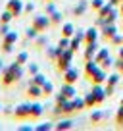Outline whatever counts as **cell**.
<instances>
[{
	"label": "cell",
	"mask_w": 123,
	"mask_h": 131,
	"mask_svg": "<svg viewBox=\"0 0 123 131\" xmlns=\"http://www.w3.org/2000/svg\"><path fill=\"white\" fill-rule=\"evenodd\" d=\"M73 50L71 48H64L60 54V58L56 60V70L60 71V73H64L66 70H69L71 68V62H73Z\"/></svg>",
	"instance_id": "1"
},
{
	"label": "cell",
	"mask_w": 123,
	"mask_h": 131,
	"mask_svg": "<svg viewBox=\"0 0 123 131\" xmlns=\"http://www.w3.org/2000/svg\"><path fill=\"white\" fill-rule=\"evenodd\" d=\"M0 79H2V85H4L6 89H8V87H14L16 83H19L12 66H4V68L0 70Z\"/></svg>",
	"instance_id": "2"
},
{
	"label": "cell",
	"mask_w": 123,
	"mask_h": 131,
	"mask_svg": "<svg viewBox=\"0 0 123 131\" xmlns=\"http://www.w3.org/2000/svg\"><path fill=\"white\" fill-rule=\"evenodd\" d=\"M17 42V33L16 31H8L4 35V37H2V46H0V48H2V52L4 54H10L14 50V45H16Z\"/></svg>",
	"instance_id": "3"
},
{
	"label": "cell",
	"mask_w": 123,
	"mask_h": 131,
	"mask_svg": "<svg viewBox=\"0 0 123 131\" xmlns=\"http://www.w3.org/2000/svg\"><path fill=\"white\" fill-rule=\"evenodd\" d=\"M14 118H16L17 122L31 119V104L23 102V104H19V106H16V108H14Z\"/></svg>",
	"instance_id": "4"
},
{
	"label": "cell",
	"mask_w": 123,
	"mask_h": 131,
	"mask_svg": "<svg viewBox=\"0 0 123 131\" xmlns=\"http://www.w3.org/2000/svg\"><path fill=\"white\" fill-rule=\"evenodd\" d=\"M31 27H33L35 31H39V33H46L48 27H50V17L48 16H35Z\"/></svg>",
	"instance_id": "5"
},
{
	"label": "cell",
	"mask_w": 123,
	"mask_h": 131,
	"mask_svg": "<svg viewBox=\"0 0 123 131\" xmlns=\"http://www.w3.org/2000/svg\"><path fill=\"white\" fill-rule=\"evenodd\" d=\"M4 10H8L14 17H19L23 14V0H8Z\"/></svg>",
	"instance_id": "6"
},
{
	"label": "cell",
	"mask_w": 123,
	"mask_h": 131,
	"mask_svg": "<svg viewBox=\"0 0 123 131\" xmlns=\"http://www.w3.org/2000/svg\"><path fill=\"white\" fill-rule=\"evenodd\" d=\"M115 33H117V25L115 23H106L104 27H100V37H102V41L110 42V39L114 37Z\"/></svg>",
	"instance_id": "7"
},
{
	"label": "cell",
	"mask_w": 123,
	"mask_h": 131,
	"mask_svg": "<svg viewBox=\"0 0 123 131\" xmlns=\"http://www.w3.org/2000/svg\"><path fill=\"white\" fill-rule=\"evenodd\" d=\"M92 94H94V98H96V108H100L104 104V100H106V91H104V85H92Z\"/></svg>",
	"instance_id": "8"
},
{
	"label": "cell",
	"mask_w": 123,
	"mask_h": 131,
	"mask_svg": "<svg viewBox=\"0 0 123 131\" xmlns=\"http://www.w3.org/2000/svg\"><path fill=\"white\" fill-rule=\"evenodd\" d=\"M98 42V27H89L85 31V39H83V45H94Z\"/></svg>",
	"instance_id": "9"
},
{
	"label": "cell",
	"mask_w": 123,
	"mask_h": 131,
	"mask_svg": "<svg viewBox=\"0 0 123 131\" xmlns=\"http://www.w3.org/2000/svg\"><path fill=\"white\" fill-rule=\"evenodd\" d=\"M61 75H64V83H71V85H75V83L79 81V71L75 70L73 66H71L69 70H66Z\"/></svg>",
	"instance_id": "10"
},
{
	"label": "cell",
	"mask_w": 123,
	"mask_h": 131,
	"mask_svg": "<svg viewBox=\"0 0 123 131\" xmlns=\"http://www.w3.org/2000/svg\"><path fill=\"white\" fill-rule=\"evenodd\" d=\"M106 79H108L106 70H104V68H98V70H96V73L92 75V79H90V83H92V85H104V83H106Z\"/></svg>",
	"instance_id": "11"
},
{
	"label": "cell",
	"mask_w": 123,
	"mask_h": 131,
	"mask_svg": "<svg viewBox=\"0 0 123 131\" xmlns=\"http://www.w3.org/2000/svg\"><path fill=\"white\" fill-rule=\"evenodd\" d=\"M100 66L96 64L94 60H90V62H85V79L87 81H90L92 79V75L96 73V70H98Z\"/></svg>",
	"instance_id": "12"
},
{
	"label": "cell",
	"mask_w": 123,
	"mask_h": 131,
	"mask_svg": "<svg viewBox=\"0 0 123 131\" xmlns=\"http://www.w3.org/2000/svg\"><path fill=\"white\" fill-rule=\"evenodd\" d=\"M27 96H29V98H33V100L41 98V96H42V87L33 85V83H29V87H27Z\"/></svg>",
	"instance_id": "13"
},
{
	"label": "cell",
	"mask_w": 123,
	"mask_h": 131,
	"mask_svg": "<svg viewBox=\"0 0 123 131\" xmlns=\"http://www.w3.org/2000/svg\"><path fill=\"white\" fill-rule=\"evenodd\" d=\"M98 42H94V45H85V62H90V60H94L96 56V50H98Z\"/></svg>",
	"instance_id": "14"
},
{
	"label": "cell",
	"mask_w": 123,
	"mask_h": 131,
	"mask_svg": "<svg viewBox=\"0 0 123 131\" xmlns=\"http://www.w3.org/2000/svg\"><path fill=\"white\" fill-rule=\"evenodd\" d=\"M54 129H56V131H69V129H73V122H71V118L67 116L66 119L54 123Z\"/></svg>",
	"instance_id": "15"
},
{
	"label": "cell",
	"mask_w": 123,
	"mask_h": 131,
	"mask_svg": "<svg viewBox=\"0 0 123 131\" xmlns=\"http://www.w3.org/2000/svg\"><path fill=\"white\" fill-rule=\"evenodd\" d=\"M60 93L64 94L66 98H73V96H77L75 85H71V83H64V85H61V89H60Z\"/></svg>",
	"instance_id": "16"
},
{
	"label": "cell",
	"mask_w": 123,
	"mask_h": 131,
	"mask_svg": "<svg viewBox=\"0 0 123 131\" xmlns=\"http://www.w3.org/2000/svg\"><path fill=\"white\" fill-rule=\"evenodd\" d=\"M75 114V104L73 98H66V102L61 106V116H73Z\"/></svg>",
	"instance_id": "17"
},
{
	"label": "cell",
	"mask_w": 123,
	"mask_h": 131,
	"mask_svg": "<svg viewBox=\"0 0 123 131\" xmlns=\"http://www.w3.org/2000/svg\"><path fill=\"white\" fill-rule=\"evenodd\" d=\"M44 108L46 106H42V104L33 102V104H31V119H33V122H35V119H39L42 116V112H44Z\"/></svg>",
	"instance_id": "18"
},
{
	"label": "cell",
	"mask_w": 123,
	"mask_h": 131,
	"mask_svg": "<svg viewBox=\"0 0 123 131\" xmlns=\"http://www.w3.org/2000/svg\"><path fill=\"white\" fill-rule=\"evenodd\" d=\"M61 50H64V48H60V46H48V48H46V54H48V58L56 64V60L60 58Z\"/></svg>",
	"instance_id": "19"
},
{
	"label": "cell",
	"mask_w": 123,
	"mask_h": 131,
	"mask_svg": "<svg viewBox=\"0 0 123 131\" xmlns=\"http://www.w3.org/2000/svg\"><path fill=\"white\" fill-rule=\"evenodd\" d=\"M35 46H37L39 50H44L46 46H48V39H46L44 33H39L37 39H35Z\"/></svg>",
	"instance_id": "20"
},
{
	"label": "cell",
	"mask_w": 123,
	"mask_h": 131,
	"mask_svg": "<svg viewBox=\"0 0 123 131\" xmlns=\"http://www.w3.org/2000/svg\"><path fill=\"white\" fill-rule=\"evenodd\" d=\"M73 35H75V27H73V23H61V37L71 39Z\"/></svg>",
	"instance_id": "21"
},
{
	"label": "cell",
	"mask_w": 123,
	"mask_h": 131,
	"mask_svg": "<svg viewBox=\"0 0 123 131\" xmlns=\"http://www.w3.org/2000/svg\"><path fill=\"white\" fill-rule=\"evenodd\" d=\"M48 17H50V25H52V27H60V25H61V17H64V16L56 10V12H52Z\"/></svg>",
	"instance_id": "22"
},
{
	"label": "cell",
	"mask_w": 123,
	"mask_h": 131,
	"mask_svg": "<svg viewBox=\"0 0 123 131\" xmlns=\"http://www.w3.org/2000/svg\"><path fill=\"white\" fill-rule=\"evenodd\" d=\"M110 56V52H108V48H98L96 50V56H94V62L100 66V62H104L106 58Z\"/></svg>",
	"instance_id": "23"
},
{
	"label": "cell",
	"mask_w": 123,
	"mask_h": 131,
	"mask_svg": "<svg viewBox=\"0 0 123 131\" xmlns=\"http://www.w3.org/2000/svg\"><path fill=\"white\" fill-rule=\"evenodd\" d=\"M85 106L87 108H96V98H94V94H92V91L85 93Z\"/></svg>",
	"instance_id": "24"
},
{
	"label": "cell",
	"mask_w": 123,
	"mask_h": 131,
	"mask_svg": "<svg viewBox=\"0 0 123 131\" xmlns=\"http://www.w3.org/2000/svg\"><path fill=\"white\" fill-rule=\"evenodd\" d=\"M102 119H104V112L102 110H94L90 114V123H92V125H98Z\"/></svg>",
	"instance_id": "25"
},
{
	"label": "cell",
	"mask_w": 123,
	"mask_h": 131,
	"mask_svg": "<svg viewBox=\"0 0 123 131\" xmlns=\"http://www.w3.org/2000/svg\"><path fill=\"white\" fill-rule=\"evenodd\" d=\"M29 83H33V85H39V87H42V85L46 83V77H44L42 73H35V75H31Z\"/></svg>",
	"instance_id": "26"
},
{
	"label": "cell",
	"mask_w": 123,
	"mask_h": 131,
	"mask_svg": "<svg viewBox=\"0 0 123 131\" xmlns=\"http://www.w3.org/2000/svg\"><path fill=\"white\" fill-rule=\"evenodd\" d=\"M114 8H115V6H112L110 2H106V4H104L102 8L98 10V12H96V17H106V16H108V14H110Z\"/></svg>",
	"instance_id": "27"
},
{
	"label": "cell",
	"mask_w": 123,
	"mask_h": 131,
	"mask_svg": "<svg viewBox=\"0 0 123 131\" xmlns=\"http://www.w3.org/2000/svg\"><path fill=\"white\" fill-rule=\"evenodd\" d=\"M85 12H87V2H85V0H81V2H79V4L75 6V8H73V16L81 17V16H83Z\"/></svg>",
	"instance_id": "28"
},
{
	"label": "cell",
	"mask_w": 123,
	"mask_h": 131,
	"mask_svg": "<svg viewBox=\"0 0 123 131\" xmlns=\"http://www.w3.org/2000/svg\"><path fill=\"white\" fill-rule=\"evenodd\" d=\"M73 104H75V114H79V112L85 110V98H79V96H73Z\"/></svg>",
	"instance_id": "29"
},
{
	"label": "cell",
	"mask_w": 123,
	"mask_h": 131,
	"mask_svg": "<svg viewBox=\"0 0 123 131\" xmlns=\"http://www.w3.org/2000/svg\"><path fill=\"white\" fill-rule=\"evenodd\" d=\"M117 16H121V14H119V8H114L104 19H106V23H115V21H117Z\"/></svg>",
	"instance_id": "30"
},
{
	"label": "cell",
	"mask_w": 123,
	"mask_h": 131,
	"mask_svg": "<svg viewBox=\"0 0 123 131\" xmlns=\"http://www.w3.org/2000/svg\"><path fill=\"white\" fill-rule=\"evenodd\" d=\"M81 45H83V41H81V39H77L75 35H73V37L69 39V48L73 50V52H77V50L81 48Z\"/></svg>",
	"instance_id": "31"
},
{
	"label": "cell",
	"mask_w": 123,
	"mask_h": 131,
	"mask_svg": "<svg viewBox=\"0 0 123 131\" xmlns=\"http://www.w3.org/2000/svg\"><path fill=\"white\" fill-rule=\"evenodd\" d=\"M52 94H54V85L50 81H46L42 85V96H52Z\"/></svg>",
	"instance_id": "32"
},
{
	"label": "cell",
	"mask_w": 123,
	"mask_h": 131,
	"mask_svg": "<svg viewBox=\"0 0 123 131\" xmlns=\"http://www.w3.org/2000/svg\"><path fill=\"white\" fill-rule=\"evenodd\" d=\"M115 125H117V127H123V104H119L117 112H115Z\"/></svg>",
	"instance_id": "33"
},
{
	"label": "cell",
	"mask_w": 123,
	"mask_h": 131,
	"mask_svg": "<svg viewBox=\"0 0 123 131\" xmlns=\"http://www.w3.org/2000/svg\"><path fill=\"white\" fill-rule=\"evenodd\" d=\"M110 42H112L114 46H121V45H123V33H119V31H117L114 37L110 39Z\"/></svg>",
	"instance_id": "34"
},
{
	"label": "cell",
	"mask_w": 123,
	"mask_h": 131,
	"mask_svg": "<svg viewBox=\"0 0 123 131\" xmlns=\"http://www.w3.org/2000/svg\"><path fill=\"white\" fill-rule=\"evenodd\" d=\"M27 60H29V54L25 52V50H23V52H19V54L16 56V62H17L19 66H25V64H27Z\"/></svg>",
	"instance_id": "35"
},
{
	"label": "cell",
	"mask_w": 123,
	"mask_h": 131,
	"mask_svg": "<svg viewBox=\"0 0 123 131\" xmlns=\"http://www.w3.org/2000/svg\"><path fill=\"white\" fill-rule=\"evenodd\" d=\"M100 68H104L106 71L110 70V68H114V58H112V56H108L104 62H100Z\"/></svg>",
	"instance_id": "36"
},
{
	"label": "cell",
	"mask_w": 123,
	"mask_h": 131,
	"mask_svg": "<svg viewBox=\"0 0 123 131\" xmlns=\"http://www.w3.org/2000/svg\"><path fill=\"white\" fill-rule=\"evenodd\" d=\"M12 19H14V16L8 12V10H4V12H2V16H0V23H10Z\"/></svg>",
	"instance_id": "37"
},
{
	"label": "cell",
	"mask_w": 123,
	"mask_h": 131,
	"mask_svg": "<svg viewBox=\"0 0 123 131\" xmlns=\"http://www.w3.org/2000/svg\"><path fill=\"white\" fill-rule=\"evenodd\" d=\"M106 83H110V85H117V83H119V71H115V73H112V75H108V79H106Z\"/></svg>",
	"instance_id": "38"
},
{
	"label": "cell",
	"mask_w": 123,
	"mask_h": 131,
	"mask_svg": "<svg viewBox=\"0 0 123 131\" xmlns=\"http://www.w3.org/2000/svg\"><path fill=\"white\" fill-rule=\"evenodd\" d=\"M37 35H39V31H35L33 27H29L27 31H25V37H27V41H35V39H37Z\"/></svg>",
	"instance_id": "39"
},
{
	"label": "cell",
	"mask_w": 123,
	"mask_h": 131,
	"mask_svg": "<svg viewBox=\"0 0 123 131\" xmlns=\"http://www.w3.org/2000/svg\"><path fill=\"white\" fill-rule=\"evenodd\" d=\"M104 4H106V0H92V2H90V8L94 10V12H98Z\"/></svg>",
	"instance_id": "40"
},
{
	"label": "cell",
	"mask_w": 123,
	"mask_h": 131,
	"mask_svg": "<svg viewBox=\"0 0 123 131\" xmlns=\"http://www.w3.org/2000/svg\"><path fill=\"white\" fill-rule=\"evenodd\" d=\"M104 91H106V96H114V94H115V85L104 83Z\"/></svg>",
	"instance_id": "41"
},
{
	"label": "cell",
	"mask_w": 123,
	"mask_h": 131,
	"mask_svg": "<svg viewBox=\"0 0 123 131\" xmlns=\"http://www.w3.org/2000/svg\"><path fill=\"white\" fill-rule=\"evenodd\" d=\"M50 129H54V123H41L35 127V131H50Z\"/></svg>",
	"instance_id": "42"
},
{
	"label": "cell",
	"mask_w": 123,
	"mask_h": 131,
	"mask_svg": "<svg viewBox=\"0 0 123 131\" xmlns=\"http://www.w3.org/2000/svg\"><path fill=\"white\" fill-rule=\"evenodd\" d=\"M58 46H60V48H69V39H67V37H61L60 41H58Z\"/></svg>",
	"instance_id": "43"
},
{
	"label": "cell",
	"mask_w": 123,
	"mask_h": 131,
	"mask_svg": "<svg viewBox=\"0 0 123 131\" xmlns=\"http://www.w3.org/2000/svg\"><path fill=\"white\" fill-rule=\"evenodd\" d=\"M33 12H35V6L31 4V2L23 6V14H25V16H29V14H33Z\"/></svg>",
	"instance_id": "44"
},
{
	"label": "cell",
	"mask_w": 123,
	"mask_h": 131,
	"mask_svg": "<svg viewBox=\"0 0 123 131\" xmlns=\"http://www.w3.org/2000/svg\"><path fill=\"white\" fill-rule=\"evenodd\" d=\"M54 102H58V104H64V102H66V96H64L61 93H56V94H54Z\"/></svg>",
	"instance_id": "45"
},
{
	"label": "cell",
	"mask_w": 123,
	"mask_h": 131,
	"mask_svg": "<svg viewBox=\"0 0 123 131\" xmlns=\"http://www.w3.org/2000/svg\"><path fill=\"white\" fill-rule=\"evenodd\" d=\"M27 71H29V75H35V73H39V66H37V64H29Z\"/></svg>",
	"instance_id": "46"
},
{
	"label": "cell",
	"mask_w": 123,
	"mask_h": 131,
	"mask_svg": "<svg viewBox=\"0 0 123 131\" xmlns=\"http://www.w3.org/2000/svg\"><path fill=\"white\" fill-rule=\"evenodd\" d=\"M8 31H10V25L8 23H0V37H4Z\"/></svg>",
	"instance_id": "47"
},
{
	"label": "cell",
	"mask_w": 123,
	"mask_h": 131,
	"mask_svg": "<svg viewBox=\"0 0 123 131\" xmlns=\"http://www.w3.org/2000/svg\"><path fill=\"white\" fill-rule=\"evenodd\" d=\"M52 12H56V6H54V2H46V14H52Z\"/></svg>",
	"instance_id": "48"
},
{
	"label": "cell",
	"mask_w": 123,
	"mask_h": 131,
	"mask_svg": "<svg viewBox=\"0 0 123 131\" xmlns=\"http://www.w3.org/2000/svg\"><path fill=\"white\" fill-rule=\"evenodd\" d=\"M2 114H6V116H14V108H12V106H2Z\"/></svg>",
	"instance_id": "49"
},
{
	"label": "cell",
	"mask_w": 123,
	"mask_h": 131,
	"mask_svg": "<svg viewBox=\"0 0 123 131\" xmlns=\"http://www.w3.org/2000/svg\"><path fill=\"white\" fill-rule=\"evenodd\" d=\"M108 2H110L112 6H115V8H117V6L121 4V2H123V0H108Z\"/></svg>",
	"instance_id": "50"
},
{
	"label": "cell",
	"mask_w": 123,
	"mask_h": 131,
	"mask_svg": "<svg viewBox=\"0 0 123 131\" xmlns=\"http://www.w3.org/2000/svg\"><path fill=\"white\" fill-rule=\"evenodd\" d=\"M31 129H33V127H29V125H21L19 127V131H31Z\"/></svg>",
	"instance_id": "51"
},
{
	"label": "cell",
	"mask_w": 123,
	"mask_h": 131,
	"mask_svg": "<svg viewBox=\"0 0 123 131\" xmlns=\"http://www.w3.org/2000/svg\"><path fill=\"white\" fill-rule=\"evenodd\" d=\"M117 56H119V58H121V60H123V45L119 46V52H117Z\"/></svg>",
	"instance_id": "52"
},
{
	"label": "cell",
	"mask_w": 123,
	"mask_h": 131,
	"mask_svg": "<svg viewBox=\"0 0 123 131\" xmlns=\"http://www.w3.org/2000/svg\"><path fill=\"white\" fill-rule=\"evenodd\" d=\"M117 8H119V14H121V16H123V2H121V4H119V6H117Z\"/></svg>",
	"instance_id": "53"
},
{
	"label": "cell",
	"mask_w": 123,
	"mask_h": 131,
	"mask_svg": "<svg viewBox=\"0 0 123 131\" xmlns=\"http://www.w3.org/2000/svg\"><path fill=\"white\" fill-rule=\"evenodd\" d=\"M119 73H121V75H123V66H121V70H119Z\"/></svg>",
	"instance_id": "54"
},
{
	"label": "cell",
	"mask_w": 123,
	"mask_h": 131,
	"mask_svg": "<svg viewBox=\"0 0 123 131\" xmlns=\"http://www.w3.org/2000/svg\"><path fill=\"white\" fill-rule=\"evenodd\" d=\"M119 104H123V96H121V100H119Z\"/></svg>",
	"instance_id": "55"
},
{
	"label": "cell",
	"mask_w": 123,
	"mask_h": 131,
	"mask_svg": "<svg viewBox=\"0 0 123 131\" xmlns=\"http://www.w3.org/2000/svg\"><path fill=\"white\" fill-rule=\"evenodd\" d=\"M0 114H2V104H0Z\"/></svg>",
	"instance_id": "56"
},
{
	"label": "cell",
	"mask_w": 123,
	"mask_h": 131,
	"mask_svg": "<svg viewBox=\"0 0 123 131\" xmlns=\"http://www.w3.org/2000/svg\"><path fill=\"white\" fill-rule=\"evenodd\" d=\"M46 2H54V0H46Z\"/></svg>",
	"instance_id": "57"
},
{
	"label": "cell",
	"mask_w": 123,
	"mask_h": 131,
	"mask_svg": "<svg viewBox=\"0 0 123 131\" xmlns=\"http://www.w3.org/2000/svg\"><path fill=\"white\" fill-rule=\"evenodd\" d=\"M121 19H123V16H121Z\"/></svg>",
	"instance_id": "58"
},
{
	"label": "cell",
	"mask_w": 123,
	"mask_h": 131,
	"mask_svg": "<svg viewBox=\"0 0 123 131\" xmlns=\"http://www.w3.org/2000/svg\"><path fill=\"white\" fill-rule=\"evenodd\" d=\"M0 70H2V68H0Z\"/></svg>",
	"instance_id": "59"
},
{
	"label": "cell",
	"mask_w": 123,
	"mask_h": 131,
	"mask_svg": "<svg viewBox=\"0 0 123 131\" xmlns=\"http://www.w3.org/2000/svg\"><path fill=\"white\" fill-rule=\"evenodd\" d=\"M44 2H46V0H44Z\"/></svg>",
	"instance_id": "60"
}]
</instances>
